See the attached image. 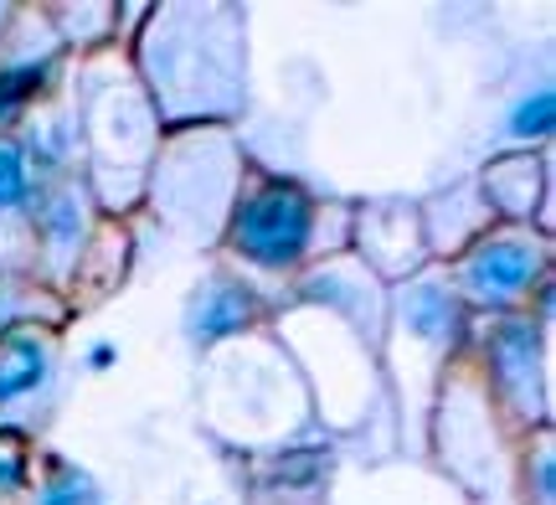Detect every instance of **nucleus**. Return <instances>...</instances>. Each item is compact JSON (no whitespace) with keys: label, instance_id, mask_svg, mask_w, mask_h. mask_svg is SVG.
Here are the masks:
<instances>
[{"label":"nucleus","instance_id":"nucleus-6","mask_svg":"<svg viewBox=\"0 0 556 505\" xmlns=\"http://www.w3.org/2000/svg\"><path fill=\"white\" fill-rule=\"evenodd\" d=\"M510 135L520 140H531V135H552V93H536V99H526L516 109V119H510Z\"/></svg>","mask_w":556,"mask_h":505},{"label":"nucleus","instance_id":"nucleus-3","mask_svg":"<svg viewBox=\"0 0 556 505\" xmlns=\"http://www.w3.org/2000/svg\"><path fill=\"white\" fill-rule=\"evenodd\" d=\"M41 377H47V345L31 341V336H11L0 351V403L31 392Z\"/></svg>","mask_w":556,"mask_h":505},{"label":"nucleus","instance_id":"nucleus-7","mask_svg":"<svg viewBox=\"0 0 556 505\" xmlns=\"http://www.w3.org/2000/svg\"><path fill=\"white\" fill-rule=\"evenodd\" d=\"M21 197H26V165H21V150L0 140V206H16Z\"/></svg>","mask_w":556,"mask_h":505},{"label":"nucleus","instance_id":"nucleus-8","mask_svg":"<svg viewBox=\"0 0 556 505\" xmlns=\"http://www.w3.org/2000/svg\"><path fill=\"white\" fill-rule=\"evenodd\" d=\"M21 480H26V454L16 444V428H0V495H11Z\"/></svg>","mask_w":556,"mask_h":505},{"label":"nucleus","instance_id":"nucleus-2","mask_svg":"<svg viewBox=\"0 0 556 505\" xmlns=\"http://www.w3.org/2000/svg\"><path fill=\"white\" fill-rule=\"evenodd\" d=\"M536 279V253L526 243H484L469 258V283L479 300H510Z\"/></svg>","mask_w":556,"mask_h":505},{"label":"nucleus","instance_id":"nucleus-1","mask_svg":"<svg viewBox=\"0 0 556 505\" xmlns=\"http://www.w3.org/2000/svg\"><path fill=\"white\" fill-rule=\"evenodd\" d=\"M309 227H315V206L299 186H263L258 197H248L238 212V248L253 263L283 268V263H294L304 253Z\"/></svg>","mask_w":556,"mask_h":505},{"label":"nucleus","instance_id":"nucleus-4","mask_svg":"<svg viewBox=\"0 0 556 505\" xmlns=\"http://www.w3.org/2000/svg\"><path fill=\"white\" fill-rule=\"evenodd\" d=\"M242 320H248V294L242 289H217L212 304H206V315L197 320V336L201 341H217L227 330H238Z\"/></svg>","mask_w":556,"mask_h":505},{"label":"nucleus","instance_id":"nucleus-5","mask_svg":"<svg viewBox=\"0 0 556 505\" xmlns=\"http://www.w3.org/2000/svg\"><path fill=\"white\" fill-rule=\"evenodd\" d=\"M37 83H41V62H21V67H5V73H0V119H11L21 103L37 93Z\"/></svg>","mask_w":556,"mask_h":505}]
</instances>
